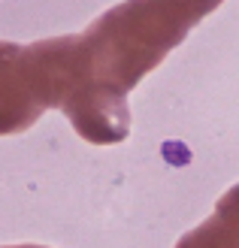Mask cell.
Segmentation results:
<instances>
[{"mask_svg":"<svg viewBox=\"0 0 239 248\" xmlns=\"http://www.w3.org/2000/svg\"><path fill=\"white\" fill-rule=\"evenodd\" d=\"M224 0H124L67 36L61 112L82 140L115 145L130 133L127 94Z\"/></svg>","mask_w":239,"mask_h":248,"instance_id":"1","label":"cell"},{"mask_svg":"<svg viewBox=\"0 0 239 248\" xmlns=\"http://www.w3.org/2000/svg\"><path fill=\"white\" fill-rule=\"evenodd\" d=\"M67 94V36L31 46L0 40V136L28 130Z\"/></svg>","mask_w":239,"mask_h":248,"instance_id":"2","label":"cell"},{"mask_svg":"<svg viewBox=\"0 0 239 248\" xmlns=\"http://www.w3.org/2000/svg\"><path fill=\"white\" fill-rule=\"evenodd\" d=\"M175 248H239V182L221 194L212 218L188 230Z\"/></svg>","mask_w":239,"mask_h":248,"instance_id":"3","label":"cell"},{"mask_svg":"<svg viewBox=\"0 0 239 248\" xmlns=\"http://www.w3.org/2000/svg\"><path fill=\"white\" fill-rule=\"evenodd\" d=\"M6 248H46V245H6Z\"/></svg>","mask_w":239,"mask_h":248,"instance_id":"4","label":"cell"}]
</instances>
